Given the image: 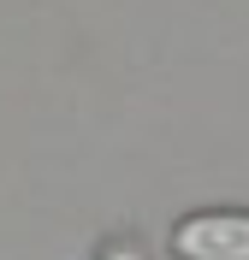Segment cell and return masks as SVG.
I'll return each mask as SVG.
<instances>
[{
  "label": "cell",
  "instance_id": "obj_1",
  "mask_svg": "<svg viewBox=\"0 0 249 260\" xmlns=\"http://www.w3.org/2000/svg\"><path fill=\"white\" fill-rule=\"evenodd\" d=\"M178 260H249V213L243 207H202L172 225Z\"/></svg>",
  "mask_w": 249,
  "mask_h": 260
},
{
  "label": "cell",
  "instance_id": "obj_2",
  "mask_svg": "<svg viewBox=\"0 0 249 260\" xmlns=\"http://www.w3.org/2000/svg\"><path fill=\"white\" fill-rule=\"evenodd\" d=\"M101 260H143V254H136L131 243H125V248H107V254H101Z\"/></svg>",
  "mask_w": 249,
  "mask_h": 260
}]
</instances>
